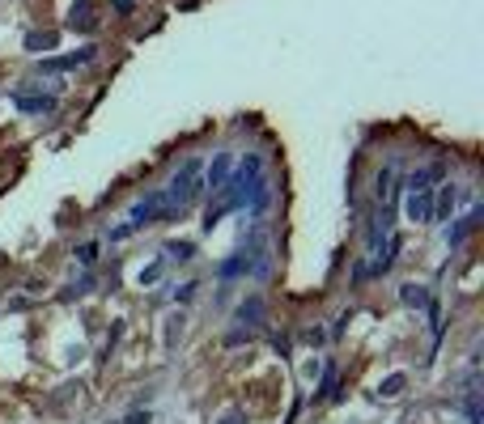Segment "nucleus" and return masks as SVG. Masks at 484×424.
<instances>
[{
    "label": "nucleus",
    "instance_id": "obj_1",
    "mask_svg": "<svg viewBox=\"0 0 484 424\" xmlns=\"http://www.w3.org/2000/svg\"><path fill=\"white\" fill-rule=\"evenodd\" d=\"M94 51H98V47H77L73 56H47V60L38 64V73H68V68H81V64L94 60Z\"/></svg>",
    "mask_w": 484,
    "mask_h": 424
},
{
    "label": "nucleus",
    "instance_id": "obj_2",
    "mask_svg": "<svg viewBox=\"0 0 484 424\" xmlns=\"http://www.w3.org/2000/svg\"><path fill=\"white\" fill-rule=\"evenodd\" d=\"M13 106L22 115H51L56 111V98L51 93H13Z\"/></svg>",
    "mask_w": 484,
    "mask_h": 424
},
{
    "label": "nucleus",
    "instance_id": "obj_3",
    "mask_svg": "<svg viewBox=\"0 0 484 424\" xmlns=\"http://www.w3.org/2000/svg\"><path fill=\"white\" fill-rule=\"evenodd\" d=\"M408 217L412 221H434V199H429V191H408Z\"/></svg>",
    "mask_w": 484,
    "mask_h": 424
},
{
    "label": "nucleus",
    "instance_id": "obj_4",
    "mask_svg": "<svg viewBox=\"0 0 484 424\" xmlns=\"http://www.w3.org/2000/svg\"><path fill=\"white\" fill-rule=\"evenodd\" d=\"M455 199H459L455 183H442V187H438V208H434V221H446V217H450V212H455Z\"/></svg>",
    "mask_w": 484,
    "mask_h": 424
},
{
    "label": "nucleus",
    "instance_id": "obj_5",
    "mask_svg": "<svg viewBox=\"0 0 484 424\" xmlns=\"http://www.w3.org/2000/svg\"><path fill=\"white\" fill-rule=\"evenodd\" d=\"M94 0H77L73 13H68V30H94Z\"/></svg>",
    "mask_w": 484,
    "mask_h": 424
},
{
    "label": "nucleus",
    "instance_id": "obj_6",
    "mask_svg": "<svg viewBox=\"0 0 484 424\" xmlns=\"http://www.w3.org/2000/svg\"><path fill=\"white\" fill-rule=\"evenodd\" d=\"M226 179H230V153H221L217 162L208 166V179H204V187H212V191H217V187H221Z\"/></svg>",
    "mask_w": 484,
    "mask_h": 424
},
{
    "label": "nucleus",
    "instance_id": "obj_7",
    "mask_svg": "<svg viewBox=\"0 0 484 424\" xmlns=\"http://www.w3.org/2000/svg\"><path fill=\"white\" fill-rule=\"evenodd\" d=\"M399 297H404V305H416V310H425V305H429L425 285H404V289H399Z\"/></svg>",
    "mask_w": 484,
    "mask_h": 424
},
{
    "label": "nucleus",
    "instance_id": "obj_8",
    "mask_svg": "<svg viewBox=\"0 0 484 424\" xmlns=\"http://www.w3.org/2000/svg\"><path fill=\"white\" fill-rule=\"evenodd\" d=\"M480 217H484V212H480V208H471L467 217H463V225H459V229L450 234V246H459V242H463V238H467V234H471V229L480 225Z\"/></svg>",
    "mask_w": 484,
    "mask_h": 424
},
{
    "label": "nucleus",
    "instance_id": "obj_9",
    "mask_svg": "<svg viewBox=\"0 0 484 424\" xmlns=\"http://www.w3.org/2000/svg\"><path fill=\"white\" fill-rule=\"evenodd\" d=\"M217 276H247V255H230L226 263H221V268H217Z\"/></svg>",
    "mask_w": 484,
    "mask_h": 424
},
{
    "label": "nucleus",
    "instance_id": "obj_10",
    "mask_svg": "<svg viewBox=\"0 0 484 424\" xmlns=\"http://www.w3.org/2000/svg\"><path fill=\"white\" fill-rule=\"evenodd\" d=\"M51 47H56V34H51V30H34V34H26V51H51Z\"/></svg>",
    "mask_w": 484,
    "mask_h": 424
},
{
    "label": "nucleus",
    "instance_id": "obj_11",
    "mask_svg": "<svg viewBox=\"0 0 484 424\" xmlns=\"http://www.w3.org/2000/svg\"><path fill=\"white\" fill-rule=\"evenodd\" d=\"M238 318H251V323H259V318H263V301H259V297H247V301L238 305Z\"/></svg>",
    "mask_w": 484,
    "mask_h": 424
},
{
    "label": "nucleus",
    "instance_id": "obj_12",
    "mask_svg": "<svg viewBox=\"0 0 484 424\" xmlns=\"http://www.w3.org/2000/svg\"><path fill=\"white\" fill-rule=\"evenodd\" d=\"M336 391V365H328V374H323V382H318V391H314V399H328Z\"/></svg>",
    "mask_w": 484,
    "mask_h": 424
},
{
    "label": "nucleus",
    "instance_id": "obj_13",
    "mask_svg": "<svg viewBox=\"0 0 484 424\" xmlns=\"http://www.w3.org/2000/svg\"><path fill=\"white\" fill-rule=\"evenodd\" d=\"M404 382H408L404 374H391V378L383 382V395H387V399H391V395H399V391H404Z\"/></svg>",
    "mask_w": 484,
    "mask_h": 424
},
{
    "label": "nucleus",
    "instance_id": "obj_14",
    "mask_svg": "<svg viewBox=\"0 0 484 424\" xmlns=\"http://www.w3.org/2000/svg\"><path fill=\"white\" fill-rule=\"evenodd\" d=\"M166 250H170L175 259H191V250H196V246H191V242H170Z\"/></svg>",
    "mask_w": 484,
    "mask_h": 424
},
{
    "label": "nucleus",
    "instance_id": "obj_15",
    "mask_svg": "<svg viewBox=\"0 0 484 424\" xmlns=\"http://www.w3.org/2000/svg\"><path fill=\"white\" fill-rule=\"evenodd\" d=\"M77 259H81V263H85V268H89V263L98 259V246H94V242H85V246L77 250Z\"/></svg>",
    "mask_w": 484,
    "mask_h": 424
},
{
    "label": "nucleus",
    "instance_id": "obj_16",
    "mask_svg": "<svg viewBox=\"0 0 484 424\" xmlns=\"http://www.w3.org/2000/svg\"><path fill=\"white\" fill-rule=\"evenodd\" d=\"M157 276H161V263H153V268H145V272H140V285H153Z\"/></svg>",
    "mask_w": 484,
    "mask_h": 424
},
{
    "label": "nucleus",
    "instance_id": "obj_17",
    "mask_svg": "<svg viewBox=\"0 0 484 424\" xmlns=\"http://www.w3.org/2000/svg\"><path fill=\"white\" fill-rule=\"evenodd\" d=\"M247 340H251V331H234V335H230V340H226V344H230V348H234V344H247Z\"/></svg>",
    "mask_w": 484,
    "mask_h": 424
},
{
    "label": "nucleus",
    "instance_id": "obj_18",
    "mask_svg": "<svg viewBox=\"0 0 484 424\" xmlns=\"http://www.w3.org/2000/svg\"><path fill=\"white\" fill-rule=\"evenodd\" d=\"M124 424H149V411H136V416H128Z\"/></svg>",
    "mask_w": 484,
    "mask_h": 424
},
{
    "label": "nucleus",
    "instance_id": "obj_19",
    "mask_svg": "<svg viewBox=\"0 0 484 424\" xmlns=\"http://www.w3.org/2000/svg\"><path fill=\"white\" fill-rule=\"evenodd\" d=\"M221 424H242V416H238V411H230V416H226Z\"/></svg>",
    "mask_w": 484,
    "mask_h": 424
}]
</instances>
